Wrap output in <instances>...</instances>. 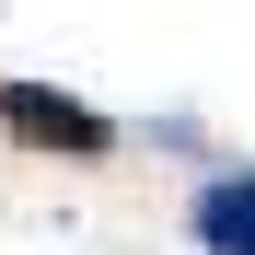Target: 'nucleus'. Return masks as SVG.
<instances>
[{
    "label": "nucleus",
    "mask_w": 255,
    "mask_h": 255,
    "mask_svg": "<svg viewBox=\"0 0 255 255\" xmlns=\"http://www.w3.org/2000/svg\"><path fill=\"white\" fill-rule=\"evenodd\" d=\"M197 244L209 255H255V174H209L197 186Z\"/></svg>",
    "instance_id": "2"
},
{
    "label": "nucleus",
    "mask_w": 255,
    "mask_h": 255,
    "mask_svg": "<svg viewBox=\"0 0 255 255\" xmlns=\"http://www.w3.org/2000/svg\"><path fill=\"white\" fill-rule=\"evenodd\" d=\"M0 128L12 139H35V151H116V128L93 116V105H70V93H47V81H0Z\"/></svg>",
    "instance_id": "1"
}]
</instances>
